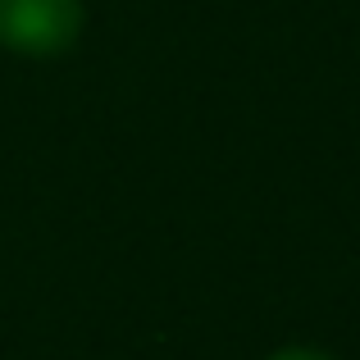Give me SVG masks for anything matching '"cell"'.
<instances>
[{
	"instance_id": "cell-1",
	"label": "cell",
	"mask_w": 360,
	"mask_h": 360,
	"mask_svg": "<svg viewBox=\"0 0 360 360\" xmlns=\"http://www.w3.org/2000/svg\"><path fill=\"white\" fill-rule=\"evenodd\" d=\"M78 37V0H0V41L23 55H55Z\"/></svg>"
},
{
	"instance_id": "cell-2",
	"label": "cell",
	"mask_w": 360,
	"mask_h": 360,
	"mask_svg": "<svg viewBox=\"0 0 360 360\" xmlns=\"http://www.w3.org/2000/svg\"><path fill=\"white\" fill-rule=\"evenodd\" d=\"M278 360H319V356H310V352H283Z\"/></svg>"
}]
</instances>
